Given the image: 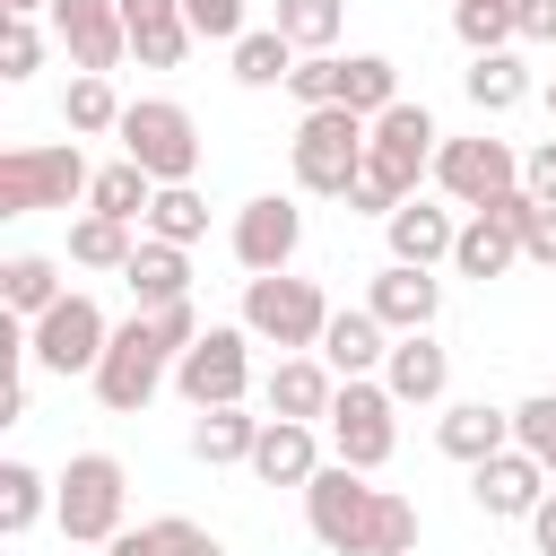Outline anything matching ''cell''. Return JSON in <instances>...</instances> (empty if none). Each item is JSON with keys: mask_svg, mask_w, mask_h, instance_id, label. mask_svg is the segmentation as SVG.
<instances>
[{"mask_svg": "<svg viewBox=\"0 0 556 556\" xmlns=\"http://www.w3.org/2000/svg\"><path fill=\"white\" fill-rule=\"evenodd\" d=\"M182 556H226V539H217V530H191V539H182Z\"/></svg>", "mask_w": 556, "mask_h": 556, "instance_id": "c3c4849f", "label": "cell"}, {"mask_svg": "<svg viewBox=\"0 0 556 556\" xmlns=\"http://www.w3.org/2000/svg\"><path fill=\"white\" fill-rule=\"evenodd\" d=\"M382 382H391L400 408H443L452 400V348L434 330H400L391 356H382Z\"/></svg>", "mask_w": 556, "mask_h": 556, "instance_id": "ac0fdd59", "label": "cell"}, {"mask_svg": "<svg viewBox=\"0 0 556 556\" xmlns=\"http://www.w3.org/2000/svg\"><path fill=\"white\" fill-rule=\"evenodd\" d=\"M148 235H165V243H200V235H208V200H200L191 182H156Z\"/></svg>", "mask_w": 556, "mask_h": 556, "instance_id": "e575fe53", "label": "cell"}, {"mask_svg": "<svg viewBox=\"0 0 556 556\" xmlns=\"http://www.w3.org/2000/svg\"><path fill=\"white\" fill-rule=\"evenodd\" d=\"M191 43H200L191 17H165V26H139V35H130V61H139V70H174Z\"/></svg>", "mask_w": 556, "mask_h": 556, "instance_id": "8d00e7d4", "label": "cell"}, {"mask_svg": "<svg viewBox=\"0 0 556 556\" xmlns=\"http://www.w3.org/2000/svg\"><path fill=\"white\" fill-rule=\"evenodd\" d=\"M96 165L78 156V139H26L0 156V217H35V208H70L87 200Z\"/></svg>", "mask_w": 556, "mask_h": 556, "instance_id": "3957f363", "label": "cell"}, {"mask_svg": "<svg viewBox=\"0 0 556 556\" xmlns=\"http://www.w3.org/2000/svg\"><path fill=\"white\" fill-rule=\"evenodd\" d=\"M52 35L70 52V70H122L130 52V26H122V0H52Z\"/></svg>", "mask_w": 556, "mask_h": 556, "instance_id": "2e32d148", "label": "cell"}, {"mask_svg": "<svg viewBox=\"0 0 556 556\" xmlns=\"http://www.w3.org/2000/svg\"><path fill=\"white\" fill-rule=\"evenodd\" d=\"M330 313H339V304H330L313 278H295V269L243 278V330H252L261 348H278V356H295V348H321Z\"/></svg>", "mask_w": 556, "mask_h": 556, "instance_id": "277c9868", "label": "cell"}, {"mask_svg": "<svg viewBox=\"0 0 556 556\" xmlns=\"http://www.w3.org/2000/svg\"><path fill=\"white\" fill-rule=\"evenodd\" d=\"M35 9H52V0H0V17H35Z\"/></svg>", "mask_w": 556, "mask_h": 556, "instance_id": "681fc988", "label": "cell"}, {"mask_svg": "<svg viewBox=\"0 0 556 556\" xmlns=\"http://www.w3.org/2000/svg\"><path fill=\"white\" fill-rule=\"evenodd\" d=\"M547 113H556V78H547Z\"/></svg>", "mask_w": 556, "mask_h": 556, "instance_id": "f907efd6", "label": "cell"}, {"mask_svg": "<svg viewBox=\"0 0 556 556\" xmlns=\"http://www.w3.org/2000/svg\"><path fill=\"white\" fill-rule=\"evenodd\" d=\"M504 443H513V408H495V400H443V417H434V452H443V460L478 469V460L504 452Z\"/></svg>", "mask_w": 556, "mask_h": 556, "instance_id": "7402d4cb", "label": "cell"}, {"mask_svg": "<svg viewBox=\"0 0 556 556\" xmlns=\"http://www.w3.org/2000/svg\"><path fill=\"white\" fill-rule=\"evenodd\" d=\"M70 287H61V261L52 252H9L0 261V304L17 313V321H35V313H52Z\"/></svg>", "mask_w": 556, "mask_h": 556, "instance_id": "4316f807", "label": "cell"}, {"mask_svg": "<svg viewBox=\"0 0 556 556\" xmlns=\"http://www.w3.org/2000/svg\"><path fill=\"white\" fill-rule=\"evenodd\" d=\"M513 443H521V452L556 478V391H530V400L513 408Z\"/></svg>", "mask_w": 556, "mask_h": 556, "instance_id": "d590c367", "label": "cell"}, {"mask_svg": "<svg viewBox=\"0 0 556 556\" xmlns=\"http://www.w3.org/2000/svg\"><path fill=\"white\" fill-rule=\"evenodd\" d=\"M287 165H295V191L313 200H348V182L365 174V113L348 104H313L287 139Z\"/></svg>", "mask_w": 556, "mask_h": 556, "instance_id": "7a4b0ae2", "label": "cell"}, {"mask_svg": "<svg viewBox=\"0 0 556 556\" xmlns=\"http://www.w3.org/2000/svg\"><path fill=\"white\" fill-rule=\"evenodd\" d=\"M374 469H348V460H321L313 486H304V530L330 547V556H417V504L400 486H365Z\"/></svg>", "mask_w": 556, "mask_h": 556, "instance_id": "6da1fadb", "label": "cell"}, {"mask_svg": "<svg viewBox=\"0 0 556 556\" xmlns=\"http://www.w3.org/2000/svg\"><path fill=\"white\" fill-rule=\"evenodd\" d=\"M52 478L35 469V460H0V539H26L43 513H52Z\"/></svg>", "mask_w": 556, "mask_h": 556, "instance_id": "f546056e", "label": "cell"}, {"mask_svg": "<svg viewBox=\"0 0 556 556\" xmlns=\"http://www.w3.org/2000/svg\"><path fill=\"white\" fill-rule=\"evenodd\" d=\"M434 191H443L452 208H486V200L521 191V156H513V139H486V130L443 139V148H434Z\"/></svg>", "mask_w": 556, "mask_h": 556, "instance_id": "8fae6325", "label": "cell"}, {"mask_svg": "<svg viewBox=\"0 0 556 556\" xmlns=\"http://www.w3.org/2000/svg\"><path fill=\"white\" fill-rule=\"evenodd\" d=\"M174 391H182L191 408L243 400V391H252V330H243V321H208V330L174 356Z\"/></svg>", "mask_w": 556, "mask_h": 556, "instance_id": "30bf717a", "label": "cell"}, {"mask_svg": "<svg viewBox=\"0 0 556 556\" xmlns=\"http://www.w3.org/2000/svg\"><path fill=\"white\" fill-rule=\"evenodd\" d=\"M330 400H339V374L321 365V348L278 356V365H269V382H261V408H269V417H304V426H321V417H330Z\"/></svg>", "mask_w": 556, "mask_h": 556, "instance_id": "ffe728a7", "label": "cell"}, {"mask_svg": "<svg viewBox=\"0 0 556 556\" xmlns=\"http://www.w3.org/2000/svg\"><path fill=\"white\" fill-rule=\"evenodd\" d=\"M521 530H530V547H539V556H556V486L539 495V513H530Z\"/></svg>", "mask_w": 556, "mask_h": 556, "instance_id": "7dc6e473", "label": "cell"}, {"mask_svg": "<svg viewBox=\"0 0 556 556\" xmlns=\"http://www.w3.org/2000/svg\"><path fill=\"white\" fill-rule=\"evenodd\" d=\"M113 139H122V156L148 165L156 182H191V174H200V122H191V104H174V96H130Z\"/></svg>", "mask_w": 556, "mask_h": 556, "instance_id": "52a82bcc", "label": "cell"}, {"mask_svg": "<svg viewBox=\"0 0 556 556\" xmlns=\"http://www.w3.org/2000/svg\"><path fill=\"white\" fill-rule=\"evenodd\" d=\"M521 261V191H504V200H486V208H469L460 217V243H452V269L460 278H504Z\"/></svg>", "mask_w": 556, "mask_h": 556, "instance_id": "5bb4252c", "label": "cell"}, {"mask_svg": "<svg viewBox=\"0 0 556 556\" xmlns=\"http://www.w3.org/2000/svg\"><path fill=\"white\" fill-rule=\"evenodd\" d=\"M400 200H408V191H400V182H391V174H382V165H365V174H356V182H348V208H356V217H391V208H400Z\"/></svg>", "mask_w": 556, "mask_h": 556, "instance_id": "b9f144b4", "label": "cell"}, {"mask_svg": "<svg viewBox=\"0 0 556 556\" xmlns=\"http://www.w3.org/2000/svg\"><path fill=\"white\" fill-rule=\"evenodd\" d=\"M434 148H443V130H434V113L426 104H391V113H374L365 122V165H382L400 191H417V182H434Z\"/></svg>", "mask_w": 556, "mask_h": 556, "instance_id": "7c38bea8", "label": "cell"}, {"mask_svg": "<svg viewBox=\"0 0 556 556\" xmlns=\"http://www.w3.org/2000/svg\"><path fill=\"white\" fill-rule=\"evenodd\" d=\"M87 382H96V400H104L113 417H139V408L174 382V348L156 339V321H148V313H130V321H113V348L96 356V374H87Z\"/></svg>", "mask_w": 556, "mask_h": 556, "instance_id": "8992f818", "label": "cell"}, {"mask_svg": "<svg viewBox=\"0 0 556 556\" xmlns=\"http://www.w3.org/2000/svg\"><path fill=\"white\" fill-rule=\"evenodd\" d=\"M182 17H191L200 43H235V35H252V26H243V0H182Z\"/></svg>", "mask_w": 556, "mask_h": 556, "instance_id": "ab89813d", "label": "cell"}, {"mask_svg": "<svg viewBox=\"0 0 556 556\" xmlns=\"http://www.w3.org/2000/svg\"><path fill=\"white\" fill-rule=\"evenodd\" d=\"M460 87H469V104H478L486 122H504V113H521V104H530V61H521L513 43H504V52H469Z\"/></svg>", "mask_w": 556, "mask_h": 556, "instance_id": "d4e9b609", "label": "cell"}, {"mask_svg": "<svg viewBox=\"0 0 556 556\" xmlns=\"http://www.w3.org/2000/svg\"><path fill=\"white\" fill-rule=\"evenodd\" d=\"M382 243H391V261H417V269H434V261H452V243H460V217H452V200H443V191H408V200L382 217Z\"/></svg>", "mask_w": 556, "mask_h": 556, "instance_id": "e0dca14e", "label": "cell"}, {"mask_svg": "<svg viewBox=\"0 0 556 556\" xmlns=\"http://www.w3.org/2000/svg\"><path fill=\"white\" fill-rule=\"evenodd\" d=\"M148 321H156V339H165V348H174V356H182V348H191V339H200V313H191V295H182V304H156V313H148Z\"/></svg>", "mask_w": 556, "mask_h": 556, "instance_id": "7bdbcfd3", "label": "cell"}, {"mask_svg": "<svg viewBox=\"0 0 556 556\" xmlns=\"http://www.w3.org/2000/svg\"><path fill=\"white\" fill-rule=\"evenodd\" d=\"M321 434H330V460H348V469H382V460L400 452V400H391V382L348 374L339 400H330V417H321Z\"/></svg>", "mask_w": 556, "mask_h": 556, "instance_id": "ba28073f", "label": "cell"}, {"mask_svg": "<svg viewBox=\"0 0 556 556\" xmlns=\"http://www.w3.org/2000/svg\"><path fill=\"white\" fill-rule=\"evenodd\" d=\"M295 52H330L339 43V26H348V0H278V17H269Z\"/></svg>", "mask_w": 556, "mask_h": 556, "instance_id": "836d02e7", "label": "cell"}, {"mask_svg": "<svg viewBox=\"0 0 556 556\" xmlns=\"http://www.w3.org/2000/svg\"><path fill=\"white\" fill-rule=\"evenodd\" d=\"M365 304L382 313V330L400 339V330H434V313H443V278L434 269H417V261H382L374 269V287H365Z\"/></svg>", "mask_w": 556, "mask_h": 556, "instance_id": "d6986e66", "label": "cell"}, {"mask_svg": "<svg viewBox=\"0 0 556 556\" xmlns=\"http://www.w3.org/2000/svg\"><path fill=\"white\" fill-rule=\"evenodd\" d=\"M235 261H243V278H269V269H295V252H304V208L287 200V191H261V200H243L235 208Z\"/></svg>", "mask_w": 556, "mask_h": 556, "instance_id": "4fadbf2b", "label": "cell"}, {"mask_svg": "<svg viewBox=\"0 0 556 556\" xmlns=\"http://www.w3.org/2000/svg\"><path fill=\"white\" fill-rule=\"evenodd\" d=\"M43 70V26L35 17H0V78L17 87V78H35Z\"/></svg>", "mask_w": 556, "mask_h": 556, "instance_id": "74e56055", "label": "cell"}, {"mask_svg": "<svg viewBox=\"0 0 556 556\" xmlns=\"http://www.w3.org/2000/svg\"><path fill=\"white\" fill-rule=\"evenodd\" d=\"M261 486H313V469H321V426H304V417H261V443H252V460H243Z\"/></svg>", "mask_w": 556, "mask_h": 556, "instance_id": "44dd1931", "label": "cell"}, {"mask_svg": "<svg viewBox=\"0 0 556 556\" xmlns=\"http://www.w3.org/2000/svg\"><path fill=\"white\" fill-rule=\"evenodd\" d=\"M513 35L521 43H556V0H513Z\"/></svg>", "mask_w": 556, "mask_h": 556, "instance_id": "f6af8a7d", "label": "cell"}, {"mask_svg": "<svg viewBox=\"0 0 556 556\" xmlns=\"http://www.w3.org/2000/svg\"><path fill=\"white\" fill-rule=\"evenodd\" d=\"M61 122H70L78 139L122 130V96H113V78H104V70H78V78H70V96H61Z\"/></svg>", "mask_w": 556, "mask_h": 556, "instance_id": "d6a6232c", "label": "cell"}, {"mask_svg": "<svg viewBox=\"0 0 556 556\" xmlns=\"http://www.w3.org/2000/svg\"><path fill=\"white\" fill-rule=\"evenodd\" d=\"M339 104L348 113H391L400 104V61H382V52H348V70H339Z\"/></svg>", "mask_w": 556, "mask_h": 556, "instance_id": "1f68e13d", "label": "cell"}, {"mask_svg": "<svg viewBox=\"0 0 556 556\" xmlns=\"http://www.w3.org/2000/svg\"><path fill=\"white\" fill-rule=\"evenodd\" d=\"M226 61H235V87H287L304 52H295L278 26H252V35H235V43H226Z\"/></svg>", "mask_w": 556, "mask_h": 556, "instance_id": "83f0119b", "label": "cell"}, {"mask_svg": "<svg viewBox=\"0 0 556 556\" xmlns=\"http://www.w3.org/2000/svg\"><path fill=\"white\" fill-rule=\"evenodd\" d=\"M382 356H391L382 313H374V304H339V313H330V330H321V365L348 382V374H382Z\"/></svg>", "mask_w": 556, "mask_h": 556, "instance_id": "603a6c76", "label": "cell"}, {"mask_svg": "<svg viewBox=\"0 0 556 556\" xmlns=\"http://www.w3.org/2000/svg\"><path fill=\"white\" fill-rule=\"evenodd\" d=\"M339 70H348V52H304L295 61V78H287V96L313 113V104H339Z\"/></svg>", "mask_w": 556, "mask_h": 556, "instance_id": "f35d334b", "label": "cell"}, {"mask_svg": "<svg viewBox=\"0 0 556 556\" xmlns=\"http://www.w3.org/2000/svg\"><path fill=\"white\" fill-rule=\"evenodd\" d=\"M130 252H139V235H130V217H104V208H87V217H70V261L78 269H130Z\"/></svg>", "mask_w": 556, "mask_h": 556, "instance_id": "f1b7e54d", "label": "cell"}, {"mask_svg": "<svg viewBox=\"0 0 556 556\" xmlns=\"http://www.w3.org/2000/svg\"><path fill=\"white\" fill-rule=\"evenodd\" d=\"M521 261L556 269V208H547V200H530V191H521Z\"/></svg>", "mask_w": 556, "mask_h": 556, "instance_id": "60d3db41", "label": "cell"}, {"mask_svg": "<svg viewBox=\"0 0 556 556\" xmlns=\"http://www.w3.org/2000/svg\"><path fill=\"white\" fill-rule=\"evenodd\" d=\"M521 191H530V200H547V208H556V139H539V148H530V156H521Z\"/></svg>", "mask_w": 556, "mask_h": 556, "instance_id": "ee69618b", "label": "cell"}, {"mask_svg": "<svg viewBox=\"0 0 556 556\" xmlns=\"http://www.w3.org/2000/svg\"><path fill=\"white\" fill-rule=\"evenodd\" d=\"M87 208H104V217H130V226H148V208H156V174L148 165H96V182H87Z\"/></svg>", "mask_w": 556, "mask_h": 556, "instance_id": "4dcf8cb0", "label": "cell"}, {"mask_svg": "<svg viewBox=\"0 0 556 556\" xmlns=\"http://www.w3.org/2000/svg\"><path fill=\"white\" fill-rule=\"evenodd\" d=\"M252 443H261V417H243V400L200 408V426H191V460H200V469H243Z\"/></svg>", "mask_w": 556, "mask_h": 556, "instance_id": "484cf974", "label": "cell"}, {"mask_svg": "<svg viewBox=\"0 0 556 556\" xmlns=\"http://www.w3.org/2000/svg\"><path fill=\"white\" fill-rule=\"evenodd\" d=\"M61 495H52V521H61V539H78V547H104L113 530H130L122 521V504H130V469L113 460V452H70V469L52 478Z\"/></svg>", "mask_w": 556, "mask_h": 556, "instance_id": "5b68a950", "label": "cell"}, {"mask_svg": "<svg viewBox=\"0 0 556 556\" xmlns=\"http://www.w3.org/2000/svg\"><path fill=\"white\" fill-rule=\"evenodd\" d=\"M104 348H113V321H104V304L78 295V287H70L52 313L26 321V365H35V374H61V382H70V374H96Z\"/></svg>", "mask_w": 556, "mask_h": 556, "instance_id": "9c48e42d", "label": "cell"}, {"mask_svg": "<svg viewBox=\"0 0 556 556\" xmlns=\"http://www.w3.org/2000/svg\"><path fill=\"white\" fill-rule=\"evenodd\" d=\"M547 486H556V478H547V469H539L521 443H504V452H486V460L469 469V504H478L486 521H530Z\"/></svg>", "mask_w": 556, "mask_h": 556, "instance_id": "9a60e30c", "label": "cell"}, {"mask_svg": "<svg viewBox=\"0 0 556 556\" xmlns=\"http://www.w3.org/2000/svg\"><path fill=\"white\" fill-rule=\"evenodd\" d=\"M122 287L139 295V313H156V304H182V295H191V243H165V235H139V252H130V269H122Z\"/></svg>", "mask_w": 556, "mask_h": 556, "instance_id": "cb8c5ba5", "label": "cell"}, {"mask_svg": "<svg viewBox=\"0 0 556 556\" xmlns=\"http://www.w3.org/2000/svg\"><path fill=\"white\" fill-rule=\"evenodd\" d=\"M104 556H165V547H156V521H139V530H113V539H104Z\"/></svg>", "mask_w": 556, "mask_h": 556, "instance_id": "bcb514c9", "label": "cell"}]
</instances>
